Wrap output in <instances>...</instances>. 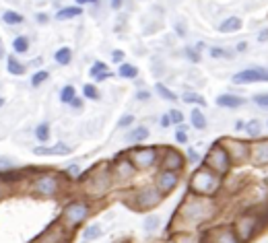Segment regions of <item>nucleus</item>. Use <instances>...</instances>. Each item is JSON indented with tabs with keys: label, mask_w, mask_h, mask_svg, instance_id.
Wrapping results in <instances>:
<instances>
[{
	"label": "nucleus",
	"mask_w": 268,
	"mask_h": 243,
	"mask_svg": "<svg viewBox=\"0 0 268 243\" xmlns=\"http://www.w3.org/2000/svg\"><path fill=\"white\" fill-rule=\"evenodd\" d=\"M215 214H217V204L211 198L194 196V194H190L180 204V210H177V216H180L184 223H188V225H204Z\"/></svg>",
	"instance_id": "f257e3e1"
},
{
	"label": "nucleus",
	"mask_w": 268,
	"mask_h": 243,
	"mask_svg": "<svg viewBox=\"0 0 268 243\" xmlns=\"http://www.w3.org/2000/svg\"><path fill=\"white\" fill-rule=\"evenodd\" d=\"M223 186V178L219 173H215L213 169L209 167H198L192 175H190V182H188V190L190 194L194 196H204V198H213L219 194Z\"/></svg>",
	"instance_id": "f03ea898"
},
{
	"label": "nucleus",
	"mask_w": 268,
	"mask_h": 243,
	"mask_svg": "<svg viewBox=\"0 0 268 243\" xmlns=\"http://www.w3.org/2000/svg\"><path fill=\"white\" fill-rule=\"evenodd\" d=\"M89 216H91V204L89 200H70L64 208H62V214H60V223L64 229L68 231H74L78 225H83Z\"/></svg>",
	"instance_id": "7ed1b4c3"
},
{
	"label": "nucleus",
	"mask_w": 268,
	"mask_h": 243,
	"mask_svg": "<svg viewBox=\"0 0 268 243\" xmlns=\"http://www.w3.org/2000/svg\"><path fill=\"white\" fill-rule=\"evenodd\" d=\"M231 165H233V161H231L225 144H223V142H215V144L209 148L207 157H204V167L213 169L215 173H219V175L223 178V175H227V173L231 171Z\"/></svg>",
	"instance_id": "20e7f679"
},
{
	"label": "nucleus",
	"mask_w": 268,
	"mask_h": 243,
	"mask_svg": "<svg viewBox=\"0 0 268 243\" xmlns=\"http://www.w3.org/2000/svg\"><path fill=\"white\" fill-rule=\"evenodd\" d=\"M60 188H62L60 178L56 173H50V171L37 173L29 184V192L39 196V198H54V196H58Z\"/></svg>",
	"instance_id": "39448f33"
},
{
	"label": "nucleus",
	"mask_w": 268,
	"mask_h": 243,
	"mask_svg": "<svg viewBox=\"0 0 268 243\" xmlns=\"http://www.w3.org/2000/svg\"><path fill=\"white\" fill-rule=\"evenodd\" d=\"M128 157H130V161L134 163V167L140 169V171L153 169V167L159 163V161H161L157 146H134V148L128 152Z\"/></svg>",
	"instance_id": "423d86ee"
},
{
	"label": "nucleus",
	"mask_w": 268,
	"mask_h": 243,
	"mask_svg": "<svg viewBox=\"0 0 268 243\" xmlns=\"http://www.w3.org/2000/svg\"><path fill=\"white\" fill-rule=\"evenodd\" d=\"M114 175H112V169H104V171H99V173H95L93 178H89V182H87V194L91 196V198H104L110 190H112V186H114Z\"/></svg>",
	"instance_id": "0eeeda50"
},
{
	"label": "nucleus",
	"mask_w": 268,
	"mask_h": 243,
	"mask_svg": "<svg viewBox=\"0 0 268 243\" xmlns=\"http://www.w3.org/2000/svg\"><path fill=\"white\" fill-rule=\"evenodd\" d=\"M233 229H235L239 241H241V243H248V241L260 231V218H258V214H254V212H243V214L237 216Z\"/></svg>",
	"instance_id": "6e6552de"
},
{
	"label": "nucleus",
	"mask_w": 268,
	"mask_h": 243,
	"mask_svg": "<svg viewBox=\"0 0 268 243\" xmlns=\"http://www.w3.org/2000/svg\"><path fill=\"white\" fill-rule=\"evenodd\" d=\"M233 85H254V83H268V68L264 66H252V68H243L239 72H235L231 76Z\"/></svg>",
	"instance_id": "1a4fd4ad"
},
{
	"label": "nucleus",
	"mask_w": 268,
	"mask_h": 243,
	"mask_svg": "<svg viewBox=\"0 0 268 243\" xmlns=\"http://www.w3.org/2000/svg\"><path fill=\"white\" fill-rule=\"evenodd\" d=\"M161 200H163V196L159 194V190L155 186H145L134 194V206L138 210H153L155 206H159Z\"/></svg>",
	"instance_id": "9d476101"
},
{
	"label": "nucleus",
	"mask_w": 268,
	"mask_h": 243,
	"mask_svg": "<svg viewBox=\"0 0 268 243\" xmlns=\"http://www.w3.org/2000/svg\"><path fill=\"white\" fill-rule=\"evenodd\" d=\"M161 169H167V171H177V173H182L184 167H186V154H182L177 148H171L167 146L163 152H161Z\"/></svg>",
	"instance_id": "9b49d317"
},
{
	"label": "nucleus",
	"mask_w": 268,
	"mask_h": 243,
	"mask_svg": "<svg viewBox=\"0 0 268 243\" xmlns=\"http://www.w3.org/2000/svg\"><path fill=\"white\" fill-rule=\"evenodd\" d=\"M180 173L177 171H167V169H159L157 171V175H155V188L159 190V194L165 198V196H169L177 186H180Z\"/></svg>",
	"instance_id": "f8f14e48"
},
{
	"label": "nucleus",
	"mask_w": 268,
	"mask_h": 243,
	"mask_svg": "<svg viewBox=\"0 0 268 243\" xmlns=\"http://www.w3.org/2000/svg\"><path fill=\"white\" fill-rule=\"evenodd\" d=\"M134 173H136V167H134V163L130 161V157L122 154V157H118V159L114 161L112 175H114L116 182H130V180L134 178Z\"/></svg>",
	"instance_id": "ddd939ff"
},
{
	"label": "nucleus",
	"mask_w": 268,
	"mask_h": 243,
	"mask_svg": "<svg viewBox=\"0 0 268 243\" xmlns=\"http://www.w3.org/2000/svg\"><path fill=\"white\" fill-rule=\"evenodd\" d=\"M223 144H225V148H227V152H229V157H231L233 163H243V161L250 159L252 146H250L248 142H243V140H233V138H231V140H225Z\"/></svg>",
	"instance_id": "4468645a"
},
{
	"label": "nucleus",
	"mask_w": 268,
	"mask_h": 243,
	"mask_svg": "<svg viewBox=\"0 0 268 243\" xmlns=\"http://www.w3.org/2000/svg\"><path fill=\"white\" fill-rule=\"evenodd\" d=\"M72 152V146H68L66 142H56V144H42V146H33V154L35 157H66Z\"/></svg>",
	"instance_id": "2eb2a0df"
},
{
	"label": "nucleus",
	"mask_w": 268,
	"mask_h": 243,
	"mask_svg": "<svg viewBox=\"0 0 268 243\" xmlns=\"http://www.w3.org/2000/svg\"><path fill=\"white\" fill-rule=\"evenodd\" d=\"M209 243H241L233 227H219L211 231V241Z\"/></svg>",
	"instance_id": "dca6fc26"
},
{
	"label": "nucleus",
	"mask_w": 268,
	"mask_h": 243,
	"mask_svg": "<svg viewBox=\"0 0 268 243\" xmlns=\"http://www.w3.org/2000/svg\"><path fill=\"white\" fill-rule=\"evenodd\" d=\"M250 159L254 161L256 165H268V138H266V140H260V142H256V144H252Z\"/></svg>",
	"instance_id": "f3484780"
},
{
	"label": "nucleus",
	"mask_w": 268,
	"mask_h": 243,
	"mask_svg": "<svg viewBox=\"0 0 268 243\" xmlns=\"http://www.w3.org/2000/svg\"><path fill=\"white\" fill-rule=\"evenodd\" d=\"M215 103H217L221 109H239V107L245 105V99L239 97V95H233V93H223V95L217 97Z\"/></svg>",
	"instance_id": "a211bd4d"
},
{
	"label": "nucleus",
	"mask_w": 268,
	"mask_h": 243,
	"mask_svg": "<svg viewBox=\"0 0 268 243\" xmlns=\"http://www.w3.org/2000/svg\"><path fill=\"white\" fill-rule=\"evenodd\" d=\"M89 76L93 78V83H104V80L114 76V72L108 68L106 62H95L91 68H89Z\"/></svg>",
	"instance_id": "6ab92c4d"
},
{
	"label": "nucleus",
	"mask_w": 268,
	"mask_h": 243,
	"mask_svg": "<svg viewBox=\"0 0 268 243\" xmlns=\"http://www.w3.org/2000/svg\"><path fill=\"white\" fill-rule=\"evenodd\" d=\"M104 235V225L101 223H91V225H87L80 233V243H93L97 241L99 237Z\"/></svg>",
	"instance_id": "aec40b11"
},
{
	"label": "nucleus",
	"mask_w": 268,
	"mask_h": 243,
	"mask_svg": "<svg viewBox=\"0 0 268 243\" xmlns=\"http://www.w3.org/2000/svg\"><path fill=\"white\" fill-rule=\"evenodd\" d=\"M151 136V130L147 128V126H134V128H130L128 132H126V142H132V144H140V142H145L147 138Z\"/></svg>",
	"instance_id": "412c9836"
},
{
	"label": "nucleus",
	"mask_w": 268,
	"mask_h": 243,
	"mask_svg": "<svg viewBox=\"0 0 268 243\" xmlns=\"http://www.w3.org/2000/svg\"><path fill=\"white\" fill-rule=\"evenodd\" d=\"M7 70H9V74H13V76H23V74L27 72V64L21 62L15 54H11V56H7Z\"/></svg>",
	"instance_id": "4be33fe9"
},
{
	"label": "nucleus",
	"mask_w": 268,
	"mask_h": 243,
	"mask_svg": "<svg viewBox=\"0 0 268 243\" xmlns=\"http://www.w3.org/2000/svg\"><path fill=\"white\" fill-rule=\"evenodd\" d=\"M80 15H83V7L72 5V7H62V9L54 15V19H56V21H70V19L80 17Z\"/></svg>",
	"instance_id": "5701e85b"
},
{
	"label": "nucleus",
	"mask_w": 268,
	"mask_h": 243,
	"mask_svg": "<svg viewBox=\"0 0 268 243\" xmlns=\"http://www.w3.org/2000/svg\"><path fill=\"white\" fill-rule=\"evenodd\" d=\"M241 27H243V21H241L239 17H235V15H233V17H227L225 21H221L219 31L227 35V33H237Z\"/></svg>",
	"instance_id": "b1692460"
},
{
	"label": "nucleus",
	"mask_w": 268,
	"mask_h": 243,
	"mask_svg": "<svg viewBox=\"0 0 268 243\" xmlns=\"http://www.w3.org/2000/svg\"><path fill=\"white\" fill-rule=\"evenodd\" d=\"M190 124H192V128H196V130H207L209 120H207L202 107H194V109L190 112Z\"/></svg>",
	"instance_id": "393cba45"
},
{
	"label": "nucleus",
	"mask_w": 268,
	"mask_h": 243,
	"mask_svg": "<svg viewBox=\"0 0 268 243\" xmlns=\"http://www.w3.org/2000/svg\"><path fill=\"white\" fill-rule=\"evenodd\" d=\"M118 76H120V78H126V80H134V78L138 76L136 64H132V62H122V64L118 66Z\"/></svg>",
	"instance_id": "a878e982"
},
{
	"label": "nucleus",
	"mask_w": 268,
	"mask_h": 243,
	"mask_svg": "<svg viewBox=\"0 0 268 243\" xmlns=\"http://www.w3.org/2000/svg\"><path fill=\"white\" fill-rule=\"evenodd\" d=\"M155 93L163 99V101H169V103H177V101H180V95H175L169 87H165L163 83H157L155 85Z\"/></svg>",
	"instance_id": "bb28decb"
},
{
	"label": "nucleus",
	"mask_w": 268,
	"mask_h": 243,
	"mask_svg": "<svg viewBox=\"0 0 268 243\" xmlns=\"http://www.w3.org/2000/svg\"><path fill=\"white\" fill-rule=\"evenodd\" d=\"M29 46H31V41H29L27 35H17V37L13 39V52H15V56L27 54V52H29Z\"/></svg>",
	"instance_id": "cd10ccee"
},
{
	"label": "nucleus",
	"mask_w": 268,
	"mask_h": 243,
	"mask_svg": "<svg viewBox=\"0 0 268 243\" xmlns=\"http://www.w3.org/2000/svg\"><path fill=\"white\" fill-rule=\"evenodd\" d=\"M54 60H56V64H58V66H68V64L72 62V50H70L68 46L58 48V50H56V54H54Z\"/></svg>",
	"instance_id": "c85d7f7f"
},
{
	"label": "nucleus",
	"mask_w": 268,
	"mask_h": 243,
	"mask_svg": "<svg viewBox=\"0 0 268 243\" xmlns=\"http://www.w3.org/2000/svg\"><path fill=\"white\" fill-rule=\"evenodd\" d=\"M33 134H35V138H37L39 142H50V136H52V126H50V122L37 124V126L33 128Z\"/></svg>",
	"instance_id": "c756f323"
},
{
	"label": "nucleus",
	"mask_w": 268,
	"mask_h": 243,
	"mask_svg": "<svg viewBox=\"0 0 268 243\" xmlns=\"http://www.w3.org/2000/svg\"><path fill=\"white\" fill-rule=\"evenodd\" d=\"M83 97L89 99V101H99V99H101V93H99V89H97L95 83H85V85H83Z\"/></svg>",
	"instance_id": "7c9ffc66"
},
{
	"label": "nucleus",
	"mask_w": 268,
	"mask_h": 243,
	"mask_svg": "<svg viewBox=\"0 0 268 243\" xmlns=\"http://www.w3.org/2000/svg\"><path fill=\"white\" fill-rule=\"evenodd\" d=\"M23 21H25L23 15L17 13V11H5V13H3V23L9 25V27H17V25H21Z\"/></svg>",
	"instance_id": "2f4dec72"
},
{
	"label": "nucleus",
	"mask_w": 268,
	"mask_h": 243,
	"mask_svg": "<svg viewBox=\"0 0 268 243\" xmlns=\"http://www.w3.org/2000/svg\"><path fill=\"white\" fill-rule=\"evenodd\" d=\"M78 95H76V89L72 87V85H64L62 89H60V103H64V105H70L74 99H76Z\"/></svg>",
	"instance_id": "473e14b6"
},
{
	"label": "nucleus",
	"mask_w": 268,
	"mask_h": 243,
	"mask_svg": "<svg viewBox=\"0 0 268 243\" xmlns=\"http://www.w3.org/2000/svg\"><path fill=\"white\" fill-rule=\"evenodd\" d=\"M243 130H245V134H248L250 138H258V136L262 134L264 126H262V122H260V120H248Z\"/></svg>",
	"instance_id": "72a5a7b5"
},
{
	"label": "nucleus",
	"mask_w": 268,
	"mask_h": 243,
	"mask_svg": "<svg viewBox=\"0 0 268 243\" xmlns=\"http://www.w3.org/2000/svg\"><path fill=\"white\" fill-rule=\"evenodd\" d=\"M182 101L184 103H190V105H196V107H207V99L198 93H182Z\"/></svg>",
	"instance_id": "f704fd0d"
},
{
	"label": "nucleus",
	"mask_w": 268,
	"mask_h": 243,
	"mask_svg": "<svg viewBox=\"0 0 268 243\" xmlns=\"http://www.w3.org/2000/svg\"><path fill=\"white\" fill-rule=\"evenodd\" d=\"M48 78H50V70H37V72L31 74V80H29V83H31L33 89H37V87H42V85L46 83Z\"/></svg>",
	"instance_id": "c9c22d12"
},
{
	"label": "nucleus",
	"mask_w": 268,
	"mask_h": 243,
	"mask_svg": "<svg viewBox=\"0 0 268 243\" xmlns=\"http://www.w3.org/2000/svg\"><path fill=\"white\" fill-rule=\"evenodd\" d=\"M142 227H145L147 233H155V231L161 227V216H159V214H149V216L145 218Z\"/></svg>",
	"instance_id": "e433bc0d"
},
{
	"label": "nucleus",
	"mask_w": 268,
	"mask_h": 243,
	"mask_svg": "<svg viewBox=\"0 0 268 243\" xmlns=\"http://www.w3.org/2000/svg\"><path fill=\"white\" fill-rule=\"evenodd\" d=\"M186 58H188V62H192V64H198L200 60H202V56H200V52L194 48V46H186L184 48V52H182Z\"/></svg>",
	"instance_id": "4c0bfd02"
},
{
	"label": "nucleus",
	"mask_w": 268,
	"mask_h": 243,
	"mask_svg": "<svg viewBox=\"0 0 268 243\" xmlns=\"http://www.w3.org/2000/svg\"><path fill=\"white\" fill-rule=\"evenodd\" d=\"M209 54H211V58H215V60H219V58H223V60H229V58H233V52H229V50H223V48H211L209 50Z\"/></svg>",
	"instance_id": "58836bf2"
},
{
	"label": "nucleus",
	"mask_w": 268,
	"mask_h": 243,
	"mask_svg": "<svg viewBox=\"0 0 268 243\" xmlns=\"http://www.w3.org/2000/svg\"><path fill=\"white\" fill-rule=\"evenodd\" d=\"M134 116L132 114H124L122 118H120V122H118V128L120 130H128V128H132V124H134Z\"/></svg>",
	"instance_id": "ea45409f"
},
{
	"label": "nucleus",
	"mask_w": 268,
	"mask_h": 243,
	"mask_svg": "<svg viewBox=\"0 0 268 243\" xmlns=\"http://www.w3.org/2000/svg\"><path fill=\"white\" fill-rule=\"evenodd\" d=\"M186 161H188V163H192V165H198L202 161V157H200V152L196 148H188L186 150Z\"/></svg>",
	"instance_id": "a19ab883"
},
{
	"label": "nucleus",
	"mask_w": 268,
	"mask_h": 243,
	"mask_svg": "<svg viewBox=\"0 0 268 243\" xmlns=\"http://www.w3.org/2000/svg\"><path fill=\"white\" fill-rule=\"evenodd\" d=\"M66 175H68L70 180H78V178L83 175V169H80V165H78V163H72V165H68V167H66Z\"/></svg>",
	"instance_id": "79ce46f5"
},
{
	"label": "nucleus",
	"mask_w": 268,
	"mask_h": 243,
	"mask_svg": "<svg viewBox=\"0 0 268 243\" xmlns=\"http://www.w3.org/2000/svg\"><path fill=\"white\" fill-rule=\"evenodd\" d=\"M252 101H254L258 107L268 109V93H256V95L252 97Z\"/></svg>",
	"instance_id": "37998d69"
},
{
	"label": "nucleus",
	"mask_w": 268,
	"mask_h": 243,
	"mask_svg": "<svg viewBox=\"0 0 268 243\" xmlns=\"http://www.w3.org/2000/svg\"><path fill=\"white\" fill-rule=\"evenodd\" d=\"M15 169V163L9 159V157H0V173H7V171H13Z\"/></svg>",
	"instance_id": "c03bdc74"
},
{
	"label": "nucleus",
	"mask_w": 268,
	"mask_h": 243,
	"mask_svg": "<svg viewBox=\"0 0 268 243\" xmlns=\"http://www.w3.org/2000/svg\"><path fill=\"white\" fill-rule=\"evenodd\" d=\"M167 114H169V118H171V124H177V126L184 124V114H182L180 109H169Z\"/></svg>",
	"instance_id": "a18cd8bd"
},
{
	"label": "nucleus",
	"mask_w": 268,
	"mask_h": 243,
	"mask_svg": "<svg viewBox=\"0 0 268 243\" xmlns=\"http://www.w3.org/2000/svg\"><path fill=\"white\" fill-rule=\"evenodd\" d=\"M173 27H175V35H177V37H186V35H188V29H186V23H184V21H175Z\"/></svg>",
	"instance_id": "49530a36"
},
{
	"label": "nucleus",
	"mask_w": 268,
	"mask_h": 243,
	"mask_svg": "<svg viewBox=\"0 0 268 243\" xmlns=\"http://www.w3.org/2000/svg\"><path fill=\"white\" fill-rule=\"evenodd\" d=\"M175 142L177 144H188V132L182 130V128H177L175 130Z\"/></svg>",
	"instance_id": "de8ad7c7"
},
{
	"label": "nucleus",
	"mask_w": 268,
	"mask_h": 243,
	"mask_svg": "<svg viewBox=\"0 0 268 243\" xmlns=\"http://www.w3.org/2000/svg\"><path fill=\"white\" fill-rule=\"evenodd\" d=\"M151 97H153V95H151L149 89H138V91L134 93V99H136V101H149Z\"/></svg>",
	"instance_id": "09e8293b"
},
{
	"label": "nucleus",
	"mask_w": 268,
	"mask_h": 243,
	"mask_svg": "<svg viewBox=\"0 0 268 243\" xmlns=\"http://www.w3.org/2000/svg\"><path fill=\"white\" fill-rule=\"evenodd\" d=\"M124 58H126V54H124L122 50H114V52H112V62H116L118 66L124 62Z\"/></svg>",
	"instance_id": "8fccbe9b"
},
{
	"label": "nucleus",
	"mask_w": 268,
	"mask_h": 243,
	"mask_svg": "<svg viewBox=\"0 0 268 243\" xmlns=\"http://www.w3.org/2000/svg\"><path fill=\"white\" fill-rule=\"evenodd\" d=\"M159 124H161V128H169V126H173V124H171V118H169V114H167V112L159 118Z\"/></svg>",
	"instance_id": "3c124183"
},
{
	"label": "nucleus",
	"mask_w": 268,
	"mask_h": 243,
	"mask_svg": "<svg viewBox=\"0 0 268 243\" xmlns=\"http://www.w3.org/2000/svg\"><path fill=\"white\" fill-rule=\"evenodd\" d=\"M258 41H260V43L268 41V27H264V29H260V31H258Z\"/></svg>",
	"instance_id": "603ef678"
},
{
	"label": "nucleus",
	"mask_w": 268,
	"mask_h": 243,
	"mask_svg": "<svg viewBox=\"0 0 268 243\" xmlns=\"http://www.w3.org/2000/svg\"><path fill=\"white\" fill-rule=\"evenodd\" d=\"M70 107H72L74 112H80V109H83V99H80V97H76V99L70 103Z\"/></svg>",
	"instance_id": "864d4df0"
},
{
	"label": "nucleus",
	"mask_w": 268,
	"mask_h": 243,
	"mask_svg": "<svg viewBox=\"0 0 268 243\" xmlns=\"http://www.w3.org/2000/svg\"><path fill=\"white\" fill-rule=\"evenodd\" d=\"M110 7H112L114 11H120V9L124 7V0H110Z\"/></svg>",
	"instance_id": "5fc2aeb1"
},
{
	"label": "nucleus",
	"mask_w": 268,
	"mask_h": 243,
	"mask_svg": "<svg viewBox=\"0 0 268 243\" xmlns=\"http://www.w3.org/2000/svg\"><path fill=\"white\" fill-rule=\"evenodd\" d=\"M235 52H237V54H243V52H248V41H239V43L235 46Z\"/></svg>",
	"instance_id": "6e6d98bb"
},
{
	"label": "nucleus",
	"mask_w": 268,
	"mask_h": 243,
	"mask_svg": "<svg viewBox=\"0 0 268 243\" xmlns=\"http://www.w3.org/2000/svg\"><path fill=\"white\" fill-rule=\"evenodd\" d=\"M35 19H37V23H39V25H44V23H48V21H50V17H48L46 13H37V17H35Z\"/></svg>",
	"instance_id": "4d7b16f0"
},
{
	"label": "nucleus",
	"mask_w": 268,
	"mask_h": 243,
	"mask_svg": "<svg viewBox=\"0 0 268 243\" xmlns=\"http://www.w3.org/2000/svg\"><path fill=\"white\" fill-rule=\"evenodd\" d=\"M74 3H76L78 7H85V5H95L97 0H74Z\"/></svg>",
	"instance_id": "13d9d810"
},
{
	"label": "nucleus",
	"mask_w": 268,
	"mask_h": 243,
	"mask_svg": "<svg viewBox=\"0 0 268 243\" xmlns=\"http://www.w3.org/2000/svg\"><path fill=\"white\" fill-rule=\"evenodd\" d=\"M3 58H7V50H5V43H3V39H0V60Z\"/></svg>",
	"instance_id": "bf43d9fd"
},
{
	"label": "nucleus",
	"mask_w": 268,
	"mask_h": 243,
	"mask_svg": "<svg viewBox=\"0 0 268 243\" xmlns=\"http://www.w3.org/2000/svg\"><path fill=\"white\" fill-rule=\"evenodd\" d=\"M194 48H196L198 52H202V50L207 48V43H204V41H196V43H194Z\"/></svg>",
	"instance_id": "052dcab7"
},
{
	"label": "nucleus",
	"mask_w": 268,
	"mask_h": 243,
	"mask_svg": "<svg viewBox=\"0 0 268 243\" xmlns=\"http://www.w3.org/2000/svg\"><path fill=\"white\" fill-rule=\"evenodd\" d=\"M243 128H245V122H243V120H237V122H235V130H243Z\"/></svg>",
	"instance_id": "680f3d73"
},
{
	"label": "nucleus",
	"mask_w": 268,
	"mask_h": 243,
	"mask_svg": "<svg viewBox=\"0 0 268 243\" xmlns=\"http://www.w3.org/2000/svg\"><path fill=\"white\" fill-rule=\"evenodd\" d=\"M3 198H5V182L0 180V200H3Z\"/></svg>",
	"instance_id": "e2e57ef3"
},
{
	"label": "nucleus",
	"mask_w": 268,
	"mask_h": 243,
	"mask_svg": "<svg viewBox=\"0 0 268 243\" xmlns=\"http://www.w3.org/2000/svg\"><path fill=\"white\" fill-rule=\"evenodd\" d=\"M33 66H42V58H35V60H33Z\"/></svg>",
	"instance_id": "0e129e2a"
},
{
	"label": "nucleus",
	"mask_w": 268,
	"mask_h": 243,
	"mask_svg": "<svg viewBox=\"0 0 268 243\" xmlns=\"http://www.w3.org/2000/svg\"><path fill=\"white\" fill-rule=\"evenodd\" d=\"M3 105H5V99H3V97H0V109H3Z\"/></svg>",
	"instance_id": "69168bd1"
},
{
	"label": "nucleus",
	"mask_w": 268,
	"mask_h": 243,
	"mask_svg": "<svg viewBox=\"0 0 268 243\" xmlns=\"http://www.w3.org/2000/svg\"><path fill=\"white\" fill-rule=\"evenodd\" d=\"M266 126H268V122H266Z\"/></svg>",
	"instance_id": "338daca9"
}]
</instances>
